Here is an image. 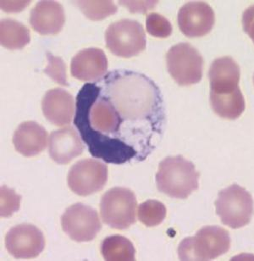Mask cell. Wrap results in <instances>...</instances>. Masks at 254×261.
<instances>
[{"label":"cell","mask_w":254,"mask_h":261,"mask_svg":"<svg viewBox=\"0 0 254 261\" xmlns=\"http://www.w3.org/2000/svg\"><path fill=\"white\" fill-rule=\"evenodd\" d=\"M162 97L154 81L142 73L109 71L81 88L74 124L94 158L115 165L143 161L163 135Z\"/></svg>","instance_id":"cell-1"},{"label":"cell","mask_w":254,"mask_h":261,"mask_svg":"<svg viewBox=\"0 0 254 261\" xmlns=\"http://www.w3.org/2000/svg\"><path fill=\"white\" fill-rule=\"evenodd\" d=\"M199 173L182 156L167 157L159 164L157 188L171 198L185 199L199 189Z\"/></svg>","instance_id":"cell-2"},{"label":"cell","mask_w":254,"mask_h":261,"mask_svg":"<svg viewBox=\"0 0 254 261\" xmlns=\"http://www.w3.org/2000/svg\"><path fill=\"white\" fill-rule=\"evenodd\" d=\"M231 246L227 230L219 226H205L196 236L184 239L178 247L181 260H212L225 254Z\"/></svg>","instance_id":"cell-3"},{"label":"cell","mask_w":254,"mask_h":261,"mask_svg":"<svg viewBox=\"0 0 254 261\" xmlns=\"http://www.w3.org/2000/svg\"><path fill=\"white\" fill-rule=\"evenodd\" d=\"M215 207L223 224L232 229L247 226L253 215L252 195L237 184H232L219 192Z\"/></svg>","instance_id":"cell-4"},{"label":"cell","mask_w":254,"mask_h":261,"mask_svg":"<svg viewBox=\"0 0 254 261\" xmlns=\"http://www.w3.org/2000/svg\"><path fill=\"white\" fill-rule=\"evenodd\" d=\"M136 197L131 189L113 188L101 198V217L104 223L116 230H125L136 223Z\"/></svg>","instance_id":"cell-5"},{"label":"cell","mask_w":254,"mask_h":261,"mask_svg":"<svg viewBox=\"0 0 254 261\" xmlns=\"http://www.w3.org/2000/svg\"><path fill=\"white\" fill-rule=\"evenodd\" d=\"M106 45L111 53L122 58H131L146 48L143 25L136 20L123 19L111 24L106 31Z\"/></svg>","instance_id":"cell-6"},{"label":"cell","mask_w":254,"mask_h":261,"mask_svg":"<svg viewBox=\"0 0 254 261\" xmlns=\"http://www.w3.org/2000/svg\"><path fill=\"white\" fill-rule=\"evenodd\" d=\"M166 61L170 75L179 85H192L201 80L204 60L191 44L181 43L171 47Z\"/></svg>","instance_id":"cell-7"},{"label":"cell","mask_w":254,"mask_h":261,"mask_svg":"<svg viewBox=\"0 0 254 261\" xmlns=\"http://www.w3.org/2000/svg\"><path fill=\"white\" fill-rule=\"evenodd\" d=\"M108 181V166L95 159L76 162L69 171L67 184L71 191L79 196L99 192Z\"/></svg>","instance_id":"cell-8"},{"label":"cell","mask_w":254,"mask_h":261,"mask_svg":"<svg viewBox=\"0 0 254 261\" xmlns=\"http://www.w3.org/2000/svg\"><path fill=\"white\" fill-rule=\"evenodd\" d=\"M62 230L76 242H89L95 239L102 229L98 212L83 203H75L61 216Z\"/></svg>","instance_id":"cell-9"},{"label":"cell","mask_w":254,"mask_h":261,"mask_svg":"<svg viewBox=\"0 0 254 261\" xmlns=\"http://www.w3.org/2000/svg\"><path fill=\"white\" fill-rule=\"evenodd\" d=\"M44 247L43 232L30 224L14 226L5 236V248L15 259H34L43 251Z\"/></svg>","instance_id":"cell-10"},{"label":"cell","mask_w":254,"mask_h":261,"mask_svg":"<svg viewBox=\"0 0 254 261\" xmlns=\"http://www.w3.org/2000/svg\"><path fill=\"white\" fill-rule=\"evenodd\" d=\"M214 12L210 5L204 2L186 3L178 12L179 28L188 38L206 35L214 25Z\"/></svg>","instance_id":"cell-11"},{"label":"cell","mask_w":254,"mask_h":261,"mask_svg":"<svg viewBox=\"0 0 254 261\" xmlns=\"http://www.w3.org/2000/svg\"><path fill=\"white\" fill-rule=\"evenodd\" d=\"M43 113L54 126H64L71 123L76 112L73 96L62 88H53L45 93L42 100Z\"/></svg>","instance_id":"cell-12"},{"label":"cell","mask_w":254,"mask_h":261,"mask_svg":"<svg viewBox=\"0 0 254 261\" xmlns=\"http://www.w3.org/2000/svg\"><path fill=\"white\" fill-rule=\"evenodd\" d=\"M84 145L78 133L67 126L53 130L49 137L48 153L53 161L66 165L83 153Z\"/></svg>","instance_id":"cell-13"},{"label":"cell","mask_w":254,"mask_h":261,"mask_svg":"<svg viewBox=\"0 0 254 261\" xmlns=\"http://www.w3.org/2000/svg\"><path fill=\"white\" fill-rule=\"evenodd\" d=\"M66 21L63 6L55 1H40L32 9L29 23L41 35H55Z\"/></svg>","instance_id":"cell-14"},{"label":"cell","mask_w":254,"mask_h":261,"mask_svg":"<svg viewBox=\"0 0 254 261\" xmlns=\"http://www.w3.org/2000/svg\"><path fill=\"white\" fill-rule=\"evenodd\" d=\"M108 60L100 48H86L74 56L71 64L73 77L83 82H94L106 75Z\"/></svg>","instance_id":"cell-15"},{"label":"cell","mask_w":254,"mask_h":261,"mask_svg":"<svg viewBox=\"0 0 254 261\" xmlns=\"http://www.w3.org/2000/svg\"><path fill=\"white\" fill-rule=\"evenodd\" d=\"M240 76L239 65L233 59L228 56L216 59L209 68L210 93L225 95L234 93L240 88Z\"/></svg>","instance_id":"cell-16"},{"label":"cell","mask_w":254,"mask_h":261,"mask_svg":"<svg viewBox=\"0 0 254 261\" xmlns=\"http://www.w3.org/2000/svg\"><path fill=\"white\" fill-rule=\"evenodd\" d=\"M13 144L15 150L25 157L38 155L48 145V133L35 121H25L15 130Z\"/></svg>","instance_id":"cell-17"},{"label":"cell","mask_w":254,"mask_h":261,"mask_svg":"<svg viewBox=\"0 0 254 261\" xmlns=\"http://www.w3.org/2000/svg\"><path fill=\"white\" fill-rule=\"evenodd\" d=\"M210 105L218 116L228 120L238 118L246 108L244 97L240 88L225 95L210 93Z\"/></svg>","instance_id":"cell-18"},{"label":"cell","mask_w":254,"mask_h":261,"mask_svg":"<svg viewBox=\"0 0 254 261\" xmlns=\"http://www.w3.org/2000/svg\"><path fill=\"white\" fill-rule=\"evenodd\" d=\"M30 42V32L22 23L5 19L0 22V43L5 48L21 49Z\"/></svg>","instance_id":"cell-19"},{"label":"cell","mask_w":254,"mask_h":261,"mask_svg":"<svg viewBox=\"0 0 254 261\" xmlns=\"http://www.w3.org/2000/svg\"><path fill=\"white\" fill-rule=\"evenodd\" d=\"M101 253L107 261L136 260V249L133 244L121 235L106 238L101 244Z\"/></svg>","instance_id":"cell-20"},{"label":"cell","mask_w":254,"mask_h":261,"mask_svg":"<svg viewBox=\"0 0 254 261\" xmlns=\"http://www.w3.org/2000/svg\"><path fill=\"white\" fill-rule=\"evenodd\" d=\"M166 213L164 203L157 200H148L139 206L138 219L145 226L153 227L159 226L164 221Z\"/></svg>","instance_id":"cell-21"},{"label":"cell","mask_w":254,"mask_h":261,"mask_svg":"<svg viewBox=\"0 0 254 261\" xmlns=\"http://www.w3.org/2000/svg\"><path fill=\"white\" fill-rule=\"evenodd\" d=\"M84 15L92 20H101L117 12V6L112 1H76Z\"/></svg>","instance_id":"cell-22"},{"label":"cell","mask_w":254,"mask_h":261,"mask_svg":"<svg viewBox=\"0 0 254 261\" xmlns=\"http://www.w3.org/2000/svg\"><path fill=\"white\" fill-rule=\"evenodd\" d=\"M146 28L148 33L155 38H168L172 33L171 22L158 13H151L147 16Z\"/></svg>","instance_id":"cell-23"},{"label":"cell","mask_w":254,"mask_h":261,"mask_svg":"<svg viewBox=\"0 0 254 261\" xmlns=\"http://www.w3.org/2000/svg\"><path fill=\"white\" fill-rule=\"evenodd\" d=\"M1 206L0 215L2 217H9L20 208L21 196L18 195L13 189H9L7 186L1 187Z\"/></svg>","instance_id":"cell-24"},{"label":"cell","mask_w":254,"mask_h":261,"mask_svg":"<svg viewBox=\"0 0 254 261\" xmlns=\"http://www.w3.org/2000/svg\"><path fill=\"white\" fill-rule=\"evenodd\" d=\"M48 66L44 70V73L49 75L52 79L60 83L61 85L69 86L66 75V64L62 59L56 57L51 53H47Z\"/></svg>","instance_id":"cell-25"},{"label":"cell","mask_w":254,"mask_h":261,"mask_svg":"<svg viewBox=\"0 0 254 261\" xmlns=\"http://www.w3.org/2000/svg\"><path fill=\"white\" fill-rule=\"evenodd\" d=\"M157 1H120V5L128 8L130 12L144 13L156 5Z\"/></svg>","instance_id":"cell-26"},{"label":"cell","mask_w":254,"mask_h":261,"mask_svg":"<svg viewBox=\"0 0 254 261\" xmlns=\"http://www.w3.org/2000/svg\"><path fill=\"white\" fill-rule=\"evenodd\" d=\"M242 25L245 32L252 38L254 43V5L247 8L243 13Z\"/></svg>","instance_id":"cell-27"},{"label":"cell","mask_w":254,"mask_h":261,"mask_svg":"<svg viewBox=\"0 0 254 261\" xmlns=\"http://www.w3.org/2000/svg\"><path fill=\"white\" fill-rule=\"evenodd\" d=\"M30 1H1V8L6 12H19L24 10Z\"/></svg>","instance_id":"cell-28"}]
</instances>
